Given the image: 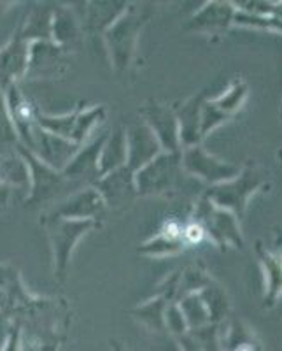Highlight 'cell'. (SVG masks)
Instances as JSON below:
<instances>
[{"mask_svg": "<svg viewBox=\"0 0 282 351\" xmlns=\"http://www.w3.org/2000/svg\"><path fill=\"white\" fill-rule=\"evenodd\" d=\"M2 351H21V341H20V327H12L5 339V346Z\"/></svg>", "mask_w": 282, "mask_h": 351, "instance_id": "cell-1", "label": "cell"}, {"mask_svg": "<svg viewBox=\"0 0 282 351\" xmlns=\"http://www.w3.org/2000/svg\"><path fill=\"white\" fill-rule=\"evenodd\" d=\"M184 234H186V237L190 243H198L203 236V230H202V227H198V225H191V227L186 228V232H184Z\"/></svg>", "mask_w": 282, "mask_h": 351, "instance_id": "cell-2", "label": "cell"}, {"mask_svg": "<svg viewBox=\"0 0 282 351\" xmlns=\"http://www.w3.org/2000/svg\"><path fill=\"white\" fill-rule=\"evenodd\" d=\"M111 351H128V350L125 346H121V343H118V341H111Z\"/></svg>", "mask_w": 282, "mask_h": 351, "instance_id": "cell-3", "label": "cell"}]
</instances>
